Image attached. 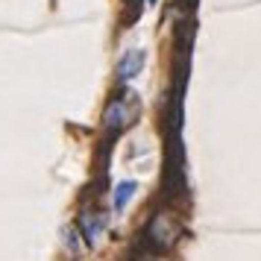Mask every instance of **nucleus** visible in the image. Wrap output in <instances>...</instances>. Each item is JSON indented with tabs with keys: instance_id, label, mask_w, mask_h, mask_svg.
Segmentation results:
<instances>
[{
	"instance_id": "3",
	"label": "nucleus",
	"mask_w": 261,
	"mask_h": 261,
	"mask_svg": "<svg viewBox=\"0 0 261 261\" xmlns=\"http://www.w3.org/2000/svg\"><path fill=\"white\" fill-rule=\"evenodd\" d=\"M80 226H83L88 244H100V238H103V232H106V217L97 214V212H85L83 217H80Z\"/></svg>"
},
{
	"instance_id": "5",
	"label": "nucleus",
	"mask_w": 261,
	"mask_h": 261,
	"mask_svg": "<svg viewBox=\"0 0 261 261\" xmlns=\"http://www.w3.org/2000/svg\"><path fill=\"white\" fill-rule=\"evenodd\" d=\"M135 188H138L135 182H120V185H118V194H115V208H118V212H123V208H126V202L132 200Z\"/></svg>"
},
{
	"instance_id": "1",
	"label": "nucleus",
	"mask_w": 261,
	"mask_h": 261,
	"mask_svg": "<svg viewBox=\"0 0 261 261\" xmlns=\"http://www.w3.org/2000/svg\"><path fill=\"white\" fill-rule=\"evenodd\" d=\"M147 238H150V244H155L159 249H167L173 247V241L179 238V223L176 217L170 212H155L150 226H147Z\"/></svg>"
},
{
	"instance_id": "2",
	"label": "nucleus",
	"mask_w": 261,
	"mask_h": 261,
	"mask_svg": "<svg viewBox=\"0 0 261 261\" xmlns=\"http://www.w3.org/2000/svg\"><path fill=\"white\" fill-rule=\"evenodd\" d=\"M135 115H138V100H135V94H126L109 103L103 123H106V129H123L135 120Z\"/></svg>"
},
{
	"instance_id": "4",
	"label": "nucleus",
	"mask_w": 261,
	"mask_h": 261,
	"mask_svg": "<svg viewBox=\"0 0 261 261\" xmlns=\"http://www.w3.org/2000/svg\"><path fill=\"white\" fill-rule=\"evenodd\" d=\"M141 65H144V53L141 50H126V56L120 59L118 65V76L120 80H132L141 73Z\"/></svg>"
},
{
	"instance_id": "6",
	"label": "nucleus",
	"mask_w": 261,
	"mask_h": 261,
	"mask_svg": "<svg viewBox=\"0 0 261 261\" xmlns=\"http://www.w3.org/2000/svg\"><path fill=\"white\" fill-rule=\"evenodd\" d=\"M150 3H153V0H150Z\"/></svg>"
}]
</instances>
